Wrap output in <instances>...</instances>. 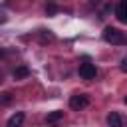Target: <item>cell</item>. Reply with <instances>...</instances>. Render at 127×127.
Instances as JSON below:
<instances>
[{"instance_id":"6da1fadb","label":"cell","mask_w":127,"mask_h":127,"mask_svg":"<svg viewBox=\"0 0 127 127\" xmlns=\"http://www.w3.org/2000/svg\"><path fill=\"white\" fill-rule=\"evenodd\" d=\"M103 40H105L107 44L119 46V44H123V42H125V36H123V32H119L117 28H113V26H107V28L103 30Z\"/></svg>"},{"instance_id":"7a4b0ae2","label":"cell","mask_w":127,"mask_h":127,"mask_svg":"<svg viewBox=\"0 0 127 127\" xmlns=\"http://www.w3.org/2000/svg\"><path fill=\"white\" fill-rule=\"evenodd\" d=\"M89 105V99H87V95H71L69 97V107L73 109V111H79V109H83V107H87Z\"/></svg>"},{"instance_id":"3957f363","label":"cell","mask_w":127,"mask_h":127,"mask_svg":"<svg viewBox=\"0 0 127 127\" xmlns=\"http://www.w3.org/2000/svg\"><path fill=\"white\" fill-rule=\"evenodd\" d=\"M95 73H97V69H95L93 64H81V65H79V75H81L83 79H93Z\"/></svg>"},{"instance_id":"277c9868","label":"cell","mask_w":127,"mask_h":127,"mask_svg":"<svg viewBox=\"0 0 127 127\" xmlns=\"http://www.w3.org/2000/svg\"><path fill=\"white\" fill-rule=\"evenodd\" d=\"M115 16L119 22H125L127 24V0H119L117 6H115Z\"/></svg>"},{"instance_id":"5b68a950","label":"cell","mask_w":127,"mask_h":127,"mask_svg":"<svg viewBox=\"0 0 127 127\" xmlns=\"http://www.w3.org/2000/svg\"><path fill=\"white\" fill-rule=\"evenodd\" d=\"M24 111H16L10 119H8V123H6V127H22V123H24Z\"/></svg>"},{"instance_id":"8992f818","label":"cell","mask_w":127,"mask_h":127,"mask_svg":"<svg viewBox=\"0 0 127 127\" xmlns=\"http://www.w3.org/2000/svg\"><path fill=\"white\" fill-rule=\"evenodd\" d=\"M107 125L109 127H123V119H121V115L119 113H109L107 115Z\"/></svg>"},{"instance_id":"52a82bcc","label":"cell","mask_w":127,"mask_h":127,"mask_svg":"<svg viewBox=\"0 0 127 127\" xmlns=\"http://www.w3.org/2000/svg\"><path fill=\"white\" fill-rule=\"evenodd\" d=\"M30 75V69L26 67V65H18L16 69H14V79H24V77H28Z\"/></svg>"},{"instance_id":"ba28073f","label":"cell","mask_w":127,"mask_h":127,"mask_svg":"<svg viewBox=\"0 0 127 127\" xmlns=\"http://www.w3.org/2000/svg\"><path fill=\"white\" fill-rule=\"evenodd\" d=\"M60 119H64V111H52V113H48V117H46L48 123H56V121H60Z\"/></svg>"},{"instance_id":"9c48e42d","label":"cell","mask_w":127,"mask_h":127,"mask_svg":"<svg viewBox=\"0 0 127 127\" xmlns=\"http://www.w3.org/2000/svg\"><path fill=\"white\" fill-rule=\"evenodd\" d=\"M56 10H58V6H56V2H48L46 4V12L52 16V14H56Z\"/></svg>"},{"instance_id":"30bf717a","label":"cell","mask_w":127,"mask_h":127,"mask_svg":"<svg viewBox=\"0 0 127 127\" xmlns=\"http://www.w3.org/2000/svg\"><path fill=\"white\" fill-rule=\"evenodd\" d=\"M121 69H123V71H127V58L121 62Z\"/></svg>"},{"instance_id":"8fae6325","label":"cell","mask_w":127,"mask_h":127,"mask_svg":"<svg viewBox=\"0 0 127 127\" xmlns=\"http://www.w3.org/2000/svg\"><path fill=\"white\" fill-rule=\"evenodd\" d=\"M2 101H4V103H8V101H10V93H4V97H2Z\"/></svg>"},{"instance_id":"7c38bea8","label":"cell","mask_w":127,"mask_h":127,"mask_svg":"<svg viewBox=\"0 0 127 127\" xmlns=\"http://www.w3.org/2000/svg\"><path fill=\"white\" fill-rule=\"evenodd\" d=\"M2 56H4V52H2V50H0V58H2Z\"/></svg>"},{"instance_id":"4fadbf2b","label":"cell","mask_w":127,"mask_h":127,"mask_svg":"<svg viewBox=\"0 0 127 127\" xmlns=\"http://www.w3.org/2000/svg\"><path fill=\"white\" fill-rule=\"evenodd\" d=\"M0 81H2V79H0Z\"/></svg>"}]
</instances>
